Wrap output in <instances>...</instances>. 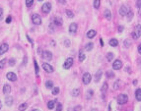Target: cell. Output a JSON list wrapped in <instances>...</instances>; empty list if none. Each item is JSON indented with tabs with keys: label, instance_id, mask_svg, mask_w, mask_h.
Masks as SVG:
<instances>
[{
	"label": "cell",
	"instance_id": "obj_1",
	"mask_svg": "<svg viewBox=\"0 0 141 111\" xmlns=\"http://www.w3.org/2000/svg\"><path fill=\"white\" fill-rule=\"evenodd\" d=\"M141 36V25H137L134 28V31L132 32V37L134 39H137Z\"/></svg>",
	"mask_w": 141,
	"mask_h": 111
},
{
	"label": "cell",
	"instance_id": "obj_2",
	"mask_svg": "<svg viewBox=\"0 0 141 111\" xmlns=\"http://www.w3.org/2000/svg\"><path fill=\"white\" fill-rule=\"evenodd\" d=\"M127 101H128V96H127L126 94L121 93V94H119V95L117 96V103H118V104L123 105V104L127 103Z\"/></svg>",
	"mask_w": 141,
	"mask_h": 111
},
{
	"label": "cell",
	"instance_id": "obj_3",
	"mask_svg": "<svg viewBox=\"0 0 141 111\" xmlns=\"http://www.w3.org/2000/svg\"><path fill=\"white\" fill-rule=\"evenodd\" d=\"M31 18H32L33 24H35V25H41L42 24V18L39 14H33Z\"/></svg>",
	"mask_w": 141,
	"mask_h": 111
},
{
	"label": "cell",
	"instance_id": "obj_4",
	"mask_svg": "<svg viewBox=\"0 0 141 111\" xmlns=\"http://www.w3.org/2000/svg\"><path fill=\"white\" fill-rule=\"evenodd\" d=\"M82 81H83V84L84 85H89L92 81V76L90 73H85L83 75V78H82Z\"/></svg>",
	"mask_w": 141,
	"mask_h": 111
},
{
	"label": "cell",
	"instance_id": "obj_5",
	"mask_svg": "<svg viewBox=\"0 0 141 111\" xmlns=\"http://www.w3.org/2000/svg\"><path fill=\"white\" fill-rule=\"evenodd\" d=\"M72 65H73V59H72L71 57H69V58H67V59L65 60L64 64H63V68L66 69V70H68V69L71 68Z\"/></svg>",
	"mask_w": 141,
	"mask_h": 111
},
{
	"label": "cell",
	"instance_id": "obj_6",
	"mask_svg": "<svg viewBox=\"0 0 141 111\" xmlns=\"http://www.w3.org/2000/svg\"><path fill=\"white\" fill-rule=\"evenodd\" d=\"M50 10H51V4L49 2H46L42 6V11L44 14H48L50 12Z\"/></svg>",
	"mask_w": 141,
	"mask_h": 111
},
{
	"label": "cell",
	"instance_id": "obj_7",
	"mask_svg": "<svg viewBox=\"0 0 141 111\" xmlns=\"http://www.w3.org/2000/svg\"><path fill=\"white\" fill-rule=\"evenodd\" d=\"M128 11H129V9L127 8L126 5H121L120 8H119V15H120L121 17H124V16L127 15Z\"/></svg>",
	"mask_w": 141,
	"mask_h": 111
},
{
	"label": "cell",
	"instance_id": "obj_8",
	"mask_svg": "<svg viewBox=\"0 0 141 111\" xmlns=\"http://www.w3.org/2000/svg\"><path fill=\"white\" fill-rule=\"evenodd\" d=\"M122 68V62L120 61V60H115L114 62H113V70H120Z\"/></svg>",
	"mask_w": 141,
	"mask_h": 111
},
{
	"label": "cell",
	"instance_id": "obj_9",
	"mask_svg": "<svg viewBox=\"0 0 141 111\" xmlns=\"http://www.w3.org/2000/svg\"><path fill=\"white\" fill-rule=\"evenodd\" d=\"M42 57H43L45 60L50 61V60L52 59V53H51L50 51L45 50V51H43V52H42Z\"/></svg>",
	"mask_w": 141,
	"mask_h": 111
},
{
	"label": "cell",
	"instance_id": "obj_10",
	"mask_svg": "<svg viewBox=\"0 0 141 111\" xmlns=\"http://www.w3.org/2000/svg\"><path fill=\"white\" fill-rule=\"evenodd\" d=\"M8 49H9V45L7 43H2L1 45H0V55H2L5 52H7Z\"/></svg>",
	"mask_w": 141,
	"mask_h": 111
},
{
	"label": "cell",
	"instance_id": "obj_11",
	"mask_svg": "<svg viewBox=\"0 0 141 111\" xmlns=\"http://www.w3.org/2000/svg\"><path fill=\"white\" fill-rule=\"evenodd\" d=\"M42 68L46 73H52L53 72V68L51 65H49L48 63H43L42 64Z\"/></svg>",
	"mask_w": 141,
	"mask_h": 111
},
{
	"label": "cell",
	"instance_id": "obj_12",
	"mask_svg": "<svg viewBox=\"0 0 141 111\" xmlns=\"http://www.w3.org/2000/svg\"><path fill=\"white\" fill-rule=\"evenodd\" d=\"M7 79L9 80V81H11V82H16L17 81V76H16V74L15 73H13V72H9V73H7Z\"/></svg>",
	"mask_w": 141,
	"mask_h": 111
},
{
	"label": "cell",
	"instance_id": "obj_13",
	"mask_svg": "<svg viewBox=\"0 0 141 111\" xmlns=\"http://www.w3.org/2000/svg\"><path fill=\"white\" fill-rule=\"evenodd\" d=\"M52 24L55 25V26H61V25L63 24V21H62V19L59 18V17H54V18L52 19Z\"/></svg>",
	"mask_w": 141,
	"mask_h": 111
},
{
	"label": "cell",
	"instance_id": "obj_14",
	"mask_svg": "<svg viewBox=\"0 0 141 111\" xmlns=\"http://www.w3.org/2000/svg\"><path fill=\"white\" fill-rule=\"evenodd\" d=\"M77 29H78V26H77V24H76V23H72L71 25L69 26V32L71 33H76Z\"/></svg>",
	"mask_w": 141,
	"mask_h": 111
},
{
	"label": "cell",
	"instance_id": "obj_15",
	"mask_svg": "<svg viewBox=\"0 0 141 111\" xmlns=\"http://www.w3.org/2000/svg\"><path fill=\"white\" fill-rule=\"evenodd\" d=\"M3 92H4V94L8 95L11 92V86L8 85V84H5L4 87H3Z\"/></svg>",
	"mask_w": 141,
	"mask_h": 111
},
{
	"label": "cell",
	"instance_id": "obj_16",
	"mask_svg": "<svg viewBox=\"0 0 141 111\" xmlns=\"http://www.w3.org/2000/svg\"><path fill=\"white\" fill-rule=\"evenodd\" d=\"M13 102H14V99H13L12 96L7 95V96L5 97V103H6L7 106H11V105L13 104Z\"/></svg>",
	"mask_w": 141,
	"mask_h": 111
},
{
	"label": "cell",
	"instance_id": "obj_17",
	"mask_svg": "<svg viewBox=\"0 0 141 111\" xmlns=\"http://www.w3.org/2000/svg\"><path fill=\"white\" fill-rule=\"evenodd\" d=\"M101 91H102V94H103V98H105V95H106V93L108 91V83H104Z\"/></svg>",
	"mask_w": 141,
	"mask_h": 111
},
{
	"label": "cell",
	"instance_id": "obj_18",
	"mask_svg": "<svg viewBox=\"0 0 141 111\" xmlns=\"http://www.w3.org/2000/svg\"><path fill=\"white\" fill-rule=\"evenodd\" d=\"M104 16H105V18H106L107 20H111V19H112V12H111V10H109V9L105 10Z\"/></svg>",
	"mask_w": 141,
	"mask_h": 111
},
{
	"label": "cell",
	"instance_id": "obj_19",
	"mask_svg": "<svg viewBox=\"0 0 141 111\" xmlns=\"http://www.w3.org/2000/svg\"><path fill=\"white\" fill-rule=\"evenodd\" d=\"M96 34H97L96 31H94V30H90V31L87 33V37H89V38H93V37H95V36H96Z\"/></svg>",
	"mask_w": 141,
	"mask_h": 111
},
{
	"label": "cell",
	"instance_id": "obj_20",
	"mask_svg": "<svg viewBox=\"0 0 141 111\" xmlns=\"http://www.w3.org/2000/svg\"><path fill=\"white\" fill-rule=\"evenodd\" d=\"M110 45L113 46V47H116L118 45V40L116 38H112L110 40Z\"/></svg>",
	"mask_w": 141,
	"mask_h": 111
},
{
	"label": "cell",
	"instance_id": "obj_21",
	"mask_svg": "<svg viewBox=\"0 0 141 111\" xmlns=\"http://www.w3.org/2000/svg\"><path fill=\"white\" fill-rule=\"evenodd\" d=\"M135 97L138 101H141V89H137L135 90Z\"/></svg>",
	"mask_w": 141,
	"mask_h": 111
},
{
	"label": "cell",
	"instance_id": "obj_22",
	"mask_svg": "<svg viewBox=\"0 0 141 111\" xmlns=\"http://www.w3.org/2000/svg\"><path fill=\"white\" fill-rule=\"evenodd\" d=\"M101 77H102V71H101V70H98L97 73H96V75H95V82L98 83V82L100 81Z\"/></svg>",
	"mask_w": 141,
	"mask_h": 111
},
{
	"label": "cell",
	"instance_id": "obj_23",
	"mask_svg": "<svg viewBox=\"0 0 141 111\" xmlns=\"http://www.w3.org/2000/svg\"><path fill=\"white\" fill-rule=\"evenodd\" d=\"M93 47H94V43L93 42H89L88 44L85 45V50L86 51H91L93 49Z\"/></svg>",
	"mask_w": 141,
	"mask_h": 111
},
{
	"label": "cell",
	"instance_id": "obj_24",
	"mask_svg": "<svg viewBox=\"0 0 141 111\" xmlns=\"http://www.w3.org/2000/svg\"><path fill=\"white\" fill-rule=\"evenodd\" d=\"M55 100H49L48 101V103H47V108L48 109H53L54 108V106H55Z\"/></svg>",
	"mask_w": 141,
	"mask_h": 111
},
{
	"label": "cell",
	"instance_id": "obj_25",
	"mask_svg": "<svg viewBox=\"0 0 141 111\" xmlns=\"http://www.w3.org/2000/svg\"><path fill=\"white\" fill-rule=\"evenodd\" d=\"M93 94H94V91H93L92 89H88V90H87V93H86V98H87V99H91L92 96H93Z\"/></svg>",
	"mask_w": 141,
	"mask_h": 111
},
{
	"label": "cell",
	"instance_id": "obj_26",
	"mask_svg": "<svg viewBox=\"0 0 141 111\" xmlns=\"http://www.w3.org/2000/svg\"><path fill=\"white\" fill-rule=\"evenodd\" d=\"M45 87H46V89H53V83H52V81H46L45 82Z\"/></svg>",
	"mask_w": 141,
	"mask_h": 111
},
{
	"label": "cell",
	"instance_id": "obj_27",
	"mask_svg": "<svg viewBox=\"0 0 141 111\" xmlns=\"http://www.w3.org/2000/svg\"><path fill=\"white\" fill-rule=\"evenodd\" d=\"M133 15H134V14H133V11L129 10V11H128V13H127V15H126V16H127V21H128V22H130V21L132 20Z\"/></svg>",
	"mask_w": 141,
	"mask_h": 111
},
{
	"label": "cell",
	"instance_id": "obj_28",
	"mask_svg": "<svg viewBox=\"0 0 141 111\" xmlns=\"http://www.w3.org/2000/svg\"><path fill=\"white\" fill-rule=\"evenodd\" d=\"M27 107H28V103L24 102V103H22V104L19 106V110H20V111H25V110L27 109Z\"/></svg>",
	"mask_w": 141,
	"mask_h": 111
},
{
	"label": "cell",
	"instance_id": "obj_29",
	"mask_svg": "<svg viewBox=\"0 0 141 111\" xmlns=\"http://www.w3.org/2000/svg\"><path fill=\"white\" fill-rule=\"evenodd\" d=\"M106 76H107L108 79H112V78H114V73L113 71H108L106 73Z\"/></svg>",
	"mask_w": 141,
	"mask_h": 111
},
{
	"label": "cell",
	"instance_id": "obj_30",
	"mask_svg": "<svg viewBox=\"0 0 141 111\" xmlns=\"http://www.w3.org/2000/svg\"><path fill=\"white\" fill-rule=\"evenodd\" d=\"M85 58H86V55L81 51V52L79 53V61H80V62H83V61L85 60Z\"/></svg>",
	"mask_w": 141,
	"mask_h": 111
},
{
	"label": "cell",
	"instance_id": "obj_31",
	"mask_svg": "<svg viewBox=\"0 0 141 111\" xmlns=\"http://www.w3.org/2000/svg\"><path fill=\"white\" fill-rule=\"evenodd\" d=\"M59 91H60V89H59V88H58V87H54V88L52 89V94H53V95L58 94V93H59Z\"/></svg>",
	"mask_w": 141,
	"mask_h": 111
},
{
	"label": "cell",
	"instance_id": "obj_32",
	"mask_svg": "<svg viewBox=\"0 0 141 111\" xmlns=\"http://www.w3.org/2000/svg\"><path fill=\"white\" fill-rule=\"evenodd\" d=\"M79 93H80V89H74L72 90V95H73V96H78Z\"/></svg>",
	"mask_w": 141,
	"mask_h": 111
},
{
	"label": "cell",
	"instance_id": "obj_33",
	"mask_svg": "<svg viewBox=\"0 0 141 111\" xmlns=\"http://www.w3.org/2000/svg\"><path fill=\"white\" fill-rule=\"evenodd\" d=\"M107 59H108V61H112V60L113 59V53L109 52V53L107 54Z\"/></svg>",
	"mask_w": 141,
	"mask_h": 111
},
{
	"label": "cell",
	"instance_id": "obj_34",
	"mask_svg": "<svg viewBox=\"0 0 141 111\" xmlns=\"http://www.w3.org/2000/svg\"><path fill=\"white\" fill-rule=\"evenodd\" d=\"M119 83H120V80H116V82L113 84V89H119Z\"/></svg>",
	"mask_w": 141,
	"mask_h": 111
},
{
	"label": "cell",
	"instance_id": "obj_35",
	"mask_svg": "<svg viewBox=\"0 0 141 111\" xmlns=\"http://www.w3.org/2000/svg\"><path fill=\"white\" fill-rule=\"evenodd\" d=\"M34 4V0H26V6L27 7H32Z\"/></svg>",
	"mask_w": 141,
	"mask_h": 111
},
{
	"label": "cell",
	"instance_id": "obj_36",
	"mask_svg": "<svg viewBox=\"0 0 141 111\" xmlns=\"http://www.w3.org/2000/svg\"><path fill=\"white\" fill-rule=\"evenodd\" d=\"M5 64H6V59L0 60V69H3L5 67Z\"/></svg>",
	"mask_w": 141,
	"mask_h": 111
},
{
	"label": "cell",
	"instance_id": "obj_37",
	"mask_svg": "<svg viewBox=\"0 0 141 111\" xmlns=\"http://www.w3.org/2000/svg\"><path fill=\"white\" fill-rule=\"evenodd\" d=\"M124 46H125L126 48H128L129 46H131V40H130V39H125V41H124Z\"/></svg>",
	"mask_w": 141,
	"mask_h": 111
},
{
	"label": "cell",
	"instance_id": "obj_38",
	"mask_svg": "<svg viewBox=\"0 0 141 111\" xmlns=\"http://www.w3.org/2000/svg\"><path fill=\"white\" fill-rule=\"evenodd\" d=\"M34 64H35V71H36V74L38 75L39 74V65H38V63H37V61L36 60H34Z\"/></svg>",
	"mask_w": 141,
	"mask_h": 111
},
{
	"label": "cell",
	"instance_id": "obj_39",
	"mask_svg": "<svg viewBox=\"0 0 141 111\" xmlns=\"http://www.w3.org/2000/svg\"><path fill=\"white\" fill-rule=\"evenodd\" d=\"M94 7L98 9L100 7V0H94Z\"/></svg>",
	"mask_w": 141,
	"mask_h": 111
},
{
	"label": "cell",
	"instance_id": "obj_40",
	"mask_svg": "<svg viewBox=\"0 0 141 111\" xmlns=\"http://www.w3.org/2000/svg\"><path fill=\"white\" fill-rule=\"evenodd\" d=\"M66 15L69 17V18H73L74 17V14L70 11V10H66Z\"/></svg>",
	"mask_w": 141,
	"mask_h": 111
},
{
	"label": "cell",
	"instance_id": "obj_41",
	"mask_svg": "<svg viewBox=\"0 0 141 111\" xmlns=\"http://www.w3.org/2000/svg\"><path fill=\"white\" fill-rule=\"evenodd\" d=\"M55 111H62V104L61 103L56 104V110Z\"/></svg>",
	"mask_w": 141,
	"mask_h": 111
},
{
	"label": "cell",
	"instance_id": "obj_42",
	"mask_svg": "<svg viewBox=\"0 0 141 111\" xmlns=\"http://www.w3.org/2000/svg\"><path fill=\"white\" fill-rule=\"evenodd\" d=\"M15 62H16L15 59H12V58H11V59L9 60V65H10V66H14V65H15Z\"/></svg>",
	"mask_w": 141,
	"mask_h": 111
},
{
	"label": "cell",
	"instance_id": "obj_43",
	"mask_svg": "<svg viewBox=\"0 0 141 111\" xmlns=\"http://www.w3.org/2000/svg\"><path fill=\"white\" fill-rule=\"evenodd\" d=\"M64 45L67 47V46H70V41L68 40V39H65V41H64Z\"/></svg>",
	"mask_w": 141,
	"mask_h": 111
},
{
	"label": "cell",
	"instance_id": "obj_44",
	"mask_svg": "<svg viewBox=\"0 0 141 111\" xmlns=\"http://www.w3.org/2000/svg\"><path fill=\"white\" fill-rule=\"evenodd\" d=\"M136 5L139 9H141V0H137V2H136Z\"/></svg>",
	"mask_w": 141,
	"mask_h": 111
},
{
	"label": "cell",
	"instance_id": "obj_45",
	"mask_svg": "<svg viewBox=\"0 0 141 111\" xmlns=\"http://www.w3.org/2000/svg\"><path fill=\"white\" fill-rule=\"evenodd\" d=\"M11 21H12V17H11V16H8V18L6 19V23L9 24V23H11Z\"/></svg>",
	"mask_w": 141,
	"mask_h": 111
},
{
	"label": "cell",
	"instance_id": "obj_46",
	"mask_svg": "<svg viewBox=\"0 0 141 111\" xmlns=\"http://www.w3.org/2000/svg\"><path fill=\"white\" fill-rule=\"evenodd\" d=\"M81 109H82L81 106H76V107L74 108V111H81Z\"/></svg>",
	"mask_w": 141,
	"mask_h": 111
},
{
	"label": "cell",
	"instance_id": "obj_47",
	"mask_svg": "<svg viewBox=\"0 0 141 111\" xmlns=\"http://www.w3.org/2000/svg\"><path fill=\"white\" fill-rule=\"evenodd\" d=\"M123 26H119V28H118V33H121L122 31H123Z\"/></svg>",
	"mask_w": 141,
	"mask_h": 111
},
{
	"label": "cell",
	"instance_id": "obj_48",
	"mask_svg": "<svg viewBox=\"0 0 141 111\" xmlns=\"http://www.w3.org/2000/svg\"><path fill=\"white\" fill-rule=\"evenodd\" d=\"M58 1H59V3H61V4H66V0H58Z\"/></svg>",
	"mask_w": 141,
	"mask_h": 111
},
{
	"label": "cell",
	"instance_id": "obj_49",
	"mask_svg": "<svg viewBox=\"0 0 141 111\" xmlns=\"http://www.w3.org/2000/svg\"><path fill=\"white\" fill-rule=\"evenodd\" d=\"M27 38H28V39H29V41H30V42H31V43H32V44H34V42H33V40H32V38H31V37H30V36H29V35H27Z\"/></svg>",
	"mask_w": 141,
	"mask_h": 111
},
{
	"label": "cell",
	"instance_id": "obj_50",
	"mask_svg": "<svg viewBox=\"0 0 141 111\" xmlns=\"http://www.w3.org/2000/svg\"><path fill=\"white\" fill-rule=\"evenodd\" d=\"M2 14H3V10H2V8H0V19L2 17Z\"/></svg>",
	"mask_w": 141,
	"mask_h": 111
},
{
	"label": "cell",
	"instance_id": "obj_51",
	"mask_svg": "<svg viewBox=\"0 0 141 111\" xmlns=\"http://www.w3.org/2000/svg\"><path fill=\"white\" fill-rule=\"evenodd\" d=\"M138 52H139V53L141 54V44H140V45L138 46Z\"/></svg>",
	"mask_w": 141,
	"mask_h": 111
},
{
	"label": "cell",
	"instance_id": "obj_52",
	"mask_svg": "<svg viewBox=\"0 0 141 111\" xmlns=\"http://www.w3.org/2000/svg\"><path fill=\"white\" fill-rule=\"evenodd\" d=\"M126 71H127V73H129V74L131 73V71H130V68H129V67H127V68H126Z\"/></svg>",
	"mask_w": 141,
	"mask_h": 111
},
{
	"label": "cell",
	"instance_id": "obj_53",
	"mask_svg": "<svg viewBox=\"0 0 141 111\" xmlns=\"http://www.w3.org/2000/svg\"><path fill=\"white\" fill-rule=\"evenodd\" d=\"M100 42H101V45H102V46H104V42H103V39H102V38L100 39Z\"/></svg>",
	"mask_w": 141,
	"mask_h": 111
},
{
	"label": "cell",
	"instance_id": "obj_54",
	"mask_svg": "<svg viewBox=\"0 0 141 111\" xmlns=\"http://www.w3.org/2000/svg\"><path fill=\"white\" fill-rule=\"evenodd\" d=\"M133 85H137V80H134V81H133Z\"/></svg>",
	"mask_w": 141,
	"mask_h": 111
},
{
	"label": "cell",
	"instance_id": "obj_55",
	"mask_svg": "<svg viewBox=\"0 0 141 111\" xmlns=\"http://www.w3.org/2000/svg\"><path fill=\"white\" fill-rule=\"evenodd\" d=\"M91 111H98V109H97V108H93Z\"/></svg>",
	"mask_w": 141,
	"mask_h": 111
},
{
	"label": "cell",
	"instance_id": "obj_56",
	"mask_svg": "<svg viewBox=\"0 0 141 111\" xmlns=\"http://www.w3.org/2000/svg\"><path fill=\"white\" fill-rule=\"evenodd\" d=\"M1 107H2V103H1V101H0V109H1Z\"/></svg>",
	"mask_w": 141,
	"mask_h": 111
},
{
	"label": "cell",
	"instance_id": "obj_57",
	"mask_svg": "<svg viewBox=\"0 0 141 111\" xmlns=\"http://www.w3.org/2000/svg\"><path fill=\"white\" fill-rule=\"evenodd\" d=\"M33 111H41V110H39V109H34Z\"/></svg>",
	"mask_w": 141,
	"mask_h": 111
},
{
	"label": "cell",
	"instance_id": "obj_58",
	"mask_svg": "<svg viewBox=\"0 0 141 111\" xmlns=\"http://www.w3.org/2000/svg\"><path fill=\"white\" fill-rule=\"evenodd\" d=\"M38 1H40V2H41V1H42V0H38Z\"/></svg>",
	"mask_w": 141,
	"mask_h": 111
}]
</instances>
